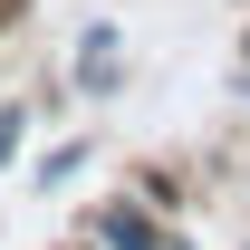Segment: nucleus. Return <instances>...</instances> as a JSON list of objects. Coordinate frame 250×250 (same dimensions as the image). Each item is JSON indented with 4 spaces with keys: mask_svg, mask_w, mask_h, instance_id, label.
<instances>
[{
    "mask_svg": "<svg viewBox=\"0 0 250 250\" xmlns=\"http://www.w3.org/2000/svg\"><path fill=\"white\" fill-rule=\"evenodd\" d=\"M96 250H164V241H154V221H145V212L106 202V212H96Z\"/></svg>",
    "mask_w": 250,
    "mask_h": 250,
    "instance_id": "obj_1",
    "label": "nucleus"
},
{
    "mask_svg": "<svg viewBox=\"0 0 250 250\" xmlns=\"http://www.w3.org/2000/svg\"><path fill=\"white\" fill-rule=\"evenodd\" d=\"M77 87H87V96H106V87H116V29H87V58H77Z\"/></svg>",
    "mask_w": 250,
    "mask_h": 250,
    "instance_id": "obj_2",
    "label": "nucleus"
},
{
    "mask_svg": "<svg viewBox=\"0 0 250 250\" xmlns=\"http://www.w3.org/2000/svg\"><path fill=\"white\" fill-rule=\"evenodd\" d=\"M20 154V116H10V106H0V164Z\"/></svg>",
    "mask_w": 250,
    "mask_h": 250,
    "instance_id": "obj_3",
    "label": "nucleus"
}]
</instances>
